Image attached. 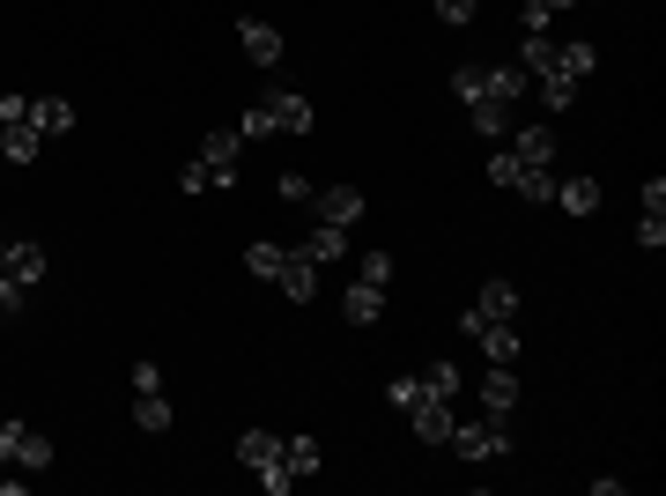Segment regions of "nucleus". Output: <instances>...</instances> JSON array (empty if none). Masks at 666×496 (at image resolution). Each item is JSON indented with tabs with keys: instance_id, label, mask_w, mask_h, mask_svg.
<instances>
[{
	"instance_id": "nucleus-1",
	"label": "nucleus",
	"mask_w": 666,
	"mask_h": 496,
	"mask_svg": "<svg viewBox=\"0 0 666 496\" xmlns=\"http://www.w3.org/2000/svg\"><path fill=\"white\" fill-rule=\"evenodd\" d=\"M237 460H245V474L267 496H289L296 489V474H289V460H282V437H274V430H245V437H237Z\"/></svg>"
},
{
	"instance_id": "nucleus-2",
	"label": "nucleus",
	"mask_w": 666,
	"mask_h": 496,
	"mask_svg": "<svg viewBox=\"0 0 666 496\" xmlns=\"http://www.w3.org/2000/svg\"><path fill=\"white\" fill-rule=\"evenodd\" d=\"M444 445L459 452V460H474V467H482V460H504V452H511V415H459Z\"/></svg>"
},
{
	"instance_id": "nucleus-3",
	"label": "nucleus",
	"mask_w": 666,
	"mask_h": 496,
	"mask_svg": "<svg viewBox=\"0 0 666 496\" xmlns=\"http://www.w3.org/2000/svg\"><path fill=\"white\" fill-rule=\"evenodd\" d=\"M237 156H245V141H237V126H215V134H208V141H200V171H208V193H215V186H237Z\"/></svg>"
},
{
	"instance_id": "nucleus-4",
	"label": "nucleus",
	"mask_w": 666,
	"mask_h": 496,
	"mask_svg": "<svg viewBox=\"0 0 666 496\" xmlns=\"http://www.w3.org/2000/svg\"><path fill=\"white\" fill-rule=\"evenodd\" d=\"M496 319H518V289L511 282H482V297L467 304V312H459V334H482V326H496Z\"/></svg>"
},
{
	"instance_id": "nucleus-5",
	"label": "nucleus",
	"mask_w": 666,
	"mask_h": 496,
	"mask_svg": "<svg viewBox=\"0 0 666 496\" xmlns=\"http://www.w3.org/2000/svg\"><path fill=\"white\" fill-rule=\"evenodd\" d=\"M267 119H274V134H296V141H304V134L319 126V112H311V97H296V89H274Z\"/></svg>"
},
{
	"instance_id": "nucleus-6",
	"label": "nucleus",
	"mask_w": 666,
	"mask_h": 496,
	"mask_svg": "<svg viewBox=\"0 0 666 496\" xmlns=\"http://www.w3.org/2000/svg\"><path fill=\"white\" fill-rule=\"evenodd\" d=\"M311 208H319V223H334V230H356V223H363V193H356V186H319V193H311Z\"/></svg>"
},
{
	"instance_id": "nucleus-7",
	"label": "nucleus",
	"mask_w": 666,
	"mask_h": 496,
	"mask_svg": "<svg viewBox=\"0 0 666 496\" xmlns=\"http://www.w3.org/2000/svg\"><path fill=\"white\" fill-rule=\"evenodd\" d=\"M504 149H511L526 171H548V163H556V126H541V119H533V126H518Z\"/></svg>"
},
{
	"instance_id": "nucleus-8",
	"label": "nucleus",
	"mask_w": 666,
	"mask_h": 496,
	"mask_svg": "<svg viewBox=\"0 0 666 496\" xmlns=\"http://www.w3.org/2000/svg\"><path fill=\"white\" fill-rule=\"evenodd\" d=\"M38 149H45V134H38V119H30V112L0 119V156H8V163H38Z\"/></svg>"
},
{
	"instance_id": "nucleus-9",
	"label": "nucleus",
	"mask_w": 666,
	"mask_h": 496,
	"mask_svg": "<svg viewBox=\"0 0 666 496\" xmlns=\"http://www.w3.org/2000/svg\"><path fill=\"white\" fill-rule=\"evenodd\" d=\"M237 45H245L252 67H282V30L260 23V15H245V23H237Z\"/></svg>"
},
{
	"instance_id": "nucleus-10",
	"label": "nucleus",
	"mask_w": 666,
	"mask_h": 496,
	"mask_svg": "<svg viewBox=\"0 0 666 496\" xmlns=\"http://www.w3.org/2000/svg\"><path fill=\"white\" fill-rule=\"evenodd\" d=\"M482 415H518V363H489V378H482Z\"/></svg>"
},
{
	"instance_id": "nucleus-11",
	"label": "nucleus",
	"mask_w": 666,
	"mask_h": 496,
	"mask_svg": "<svg viewBox=\"0 0 666 496\" xmlns=\"http://www.w3.org/2000/svg\"><path fill=\"white\" fill-rule=\"evenodd\" d=\"M0 274H8V282H23V289H38V282H45V245L8 238V260H0Z\"/></svg>"
},
{
	"instance_id": "nucleus-12",
	"label": "nucleus",
	"mask_w": 666,
	"mask_h": 496,
	"mask_svg": "<svg viewBox=\"0 0 666 496\" xmlns=\"http://www.w3.org/2000/svg\"><path fill=\"white\" fill-rule=\"evenodd\" d=\"M274 289H282L289 304H311V297H319V267H311L304 252H289V260H282V274H274Z\"/></svg>"
},
{
	"instance_id": "nucleus-13",
	"label": "nucleus",
	"mask_w": 666,
	"mask_h": 496,
	"mask_svg": "<svg viewBox=\"0 0 666 496\" xmlns=\"http://www.w3.org/2000/svg\"><path fill=\"white\" fill-rule=\"evenodd\" d=\"M408 415H415L422 445H444V437H452V422H459V400H422V408H408Z\"/></svg>"
},
{
	"instance_id": "nucleus-14",
	"label": "nucleus",
	"mask_w": 666,
	"mask_h": 496,
	"mask_svg": "<svg viewBox=\"0 0 666 496\" xmlns=\"http://www.w3.org/2000/svg\"><path fill=\"white\" fill-rule=\"evenodd\" d=\"M556 208H563V215H600V178H556Z\"/></svg>"
},
{
	"instance_id": "nucleus-15",
	"label": "nucleus",
	"mask_w": 666,
	"mask_h": 496,
	"mask_svg": "<svg viewBox=\"0 0 666 496\" xmlns=\"http://www.w3.org/2000/svg\"><path fill=\"white\" fill-rule=\"evenodd\" d=\"M341 312H348V326H378L385 319V289H378V282H348Z\"/></svg>"
},
{
	"instance_id": "nucleus-16",
	"label": "nucleus",
	"mask_w": 666,
	"mask_h": 496,
	"mask_svg": "<svg viewBox=\"0 0 666 496\" xmlns=\"http://www.w3.org/2000/svg\"><path fill=\"white\" fill-rule=\"evenodd\" d=\"M592 67H600V52H592V45H556V60H548V75H556V82H578V89H585ZM533 82H541V75H533Z\"/></svg>"
},
{
	"instance_id": "nucleus-17",
	"label": "nucleus",
	"mask_w": 666,
	"mask_h": 496,
	"mask_svg": "<svg viewBox=\"0 0 666 496\" xmlns=\"http://www.w3.org/2000/svg\"><path fill=\"white\" fill-rule=\"evenodd\" d=\"M296 252L311 260V267H334L348 252V230H334V223H311V238H296Z\"/></svg>"
},
{
	"instance_id": "nucleus-18",
	"label": "nucleus",
	"mask_w": 666,
	"mask_h": 496,
	"mask_svg": "<svg viewBox=\"0 0 666 496\" xmlns=\"http://www.w3.org/2000/svg\"><path fill=\"white\" fill-rule=\"evenodd\" d=\"M467 119H474V134H482V141H504V134H511V104H496V97H474L467 104Z\"/></svg>"
},
{
	"instance_id": "nucleus-19",
	"label": "nucleus",
	"mask_w": 666,
	"mask_h": 496,
	"mask_svg": "<svg viewBox=\"0 0 666 496\" xmlns=\"http://www.w3.org/2000/svg\"><path fill=\"white\" fill-rule=\"evenodd\" d=\"M474 348H482V356H489V363H518V326L511 319H496V326H482V334H474Z\"/></svg>"
},
{
	"instance_id": "nucleus-20",
	"label": "nucleus",
	"mask_w": 666,
	"mask_h": 496,
	"mask_svg": "<svg viewBox=\"0 0 666 496\" xmlns=\"http://www.w3.org/2000/svg\"><path fill=\"white\" fill-rule=\"evenodd\" d=\"M30 119H38L45 141H60V134H74V104L67 97H30Z\"/></svg>"
},
{
	"instance_id": "nucleus-21",
	"label": "nucleus",
	"mask_w": 666,
	"mask_h": 496,
	"mask_svg": "<svg viewBox=\"0 0 666 496\" xmlns=\"http://www.w3.org/2000/svg\"><path fill=\"white\" fill-rule=\"evenodd\" d=\"M134 422H141L148 437L171 430V400H163V386H141V393H134Z\"/></svg>"
},
{
	"instance_id": "nucleus-22",
	"label": "nucleus",
	"mask_w": 666,
	"mask_h": 496,
	"mask_svg": "<svg viewBox=\"0 0 666 496\" xmlns=\"http://www.w3.org/2000/svg\"><path fill=\"white\" fill-rule=\"evenodd\" d=\"M282 460H289V474L304 482V474H319V467H326V445H319V437H304V430H296V437H282Z\"/></svg>"
},
{
	"instance_id": "nucleus-23",
	"label": "nucleus",
	"mask_w": 666,
	"mask_h": 496,
	"mask_svg": "<svg viewBox=\"0 0 666 496\" xmlns=\"http://www.w3.org/2000/svg\"><path fill=\"white\" fill-rule=\"evenodd\" d=\"M385 400H393L400 415H408V408H422V400H444V393H437V386H430V378H422V371H400L393 386H385Z\"/></svg>"
},
{
	"instance_id": "nucleus-24",
	"label": "nucleus",
	"mask_w": 666,
	"mask_h": 496,
	"mask_svg": "<svg viewBox=\"0 0 666 496\" xmlns=\"http://www.w3.org/2000/svg\"><path fill=\"white\" fill-rule=\"evenodd\" d=\"M15 467H23V474H45V467H52V437H45V430H23V452H15Z\"/></svg>"
},
{
	"instance_id": "nucleus-25",
	"label": "nucleus",
	"mask_w": 666,
	"mask_h": 496,
	"mask_svg": "<svg viewBox=\"0 0 666 496\" xmlns=\"http://www.w3.org/2000/svg\"><path fill=\"white\" fill-rule=\"evenodd\" d=\"M282 260H289V252L267 245V238H260V245H245V274H260V282H274V274H282Z\"/></svg>"
},
{
	"instance_id": "nucleus-26",
	"label": "nucleus",
	"mask_w": 666,
	"mask_h": 496,
	"mask_svg": "<svg viewBox=\"0 0 666 496\" xmlns=\"http://www.w3.org/2000/svg\"><path fill=\"white\" fill-rule=\"evenodd\" d=\"M548 60H556V38H533V30H526V45H518V67H526V75H548Z\"/></svg>"
},
{
	"instance_id": "nucleus-27",
	"label": "nucleus",
	"mask_w": 666,
	"mask_h": 496,
	"mask_svg": "<svg viewBox=\"0 0 666 496\" xmlns=\"http://www.w3.org/2000/svg\"><path fill=\"white\" fill-rule=\"evenodd\" d=\"M274 193L289 200V208H311V193H319V178H304V171H282V178H274Z\"/></svg>"
},
{
	"instance_id": "nucleus-28",
	"label": "nucleus",
	"mask_w": 666,
	"mask_h": 496,
	"mask_svg": "<svg viewBox=\"0 0 666 496\" xmlns=\"http://www.w3.org/2000/svg\"><path fill=\"white\" fill-rule=\"evenodd\" d=\"M518 178H526V163H518L511 149H496V156H489V186H504V193H518Z\"/></svg>"
},
{
	"instance_id": "nucleus-29",
	"label": "nucleus",
	"mask_w": 666,
	"mask_h": 496,
	"mask_svg": "<svg viewBox=\"0 0 666 496\" xmlns=\"http://www.w3.org/2000/svg\"><path fill=\"white\" fill-rule=\"evenodd\" d=\"M533 89H541V104H548V112H570V104H578V82H556V75H541Z\"/></svg>"
},
{
	"instance_id": "nucleus-30",
	"label": "nucleus",
	"mask_w": 666,
	"mask_h": 496,
	"mask_svg": "<svg viewBox=\"0 0 666 496\" xmlns=\"http://www.w3.org/2000/svg\"><path fill=\"white\" fill-rule=\"evenodd\" d=\"M356 282H378V289H385V282H393V252H363V260H356Z\"/></svg>"
},
{
	"instance_id": "nucleus-31",
	"label": "nucleus",
	"mask_w": 666,
	"mask_h": 496,
	"mask_svg": "<svg viewBox=\"0 0 666 496\" xmlns=\"http://www.w3.org/2000/svg\"><path fill=\"white\" fill-rule=\"evenodd\" d=\"M274 119H267V104H252V112H237V141H267Z\"/></svg>"
},
{
	"instance_id": "nucleus-32",
	"label": "nucleus",
	"mask_w": 666,
	"mask_h": 496,
	"mask_svg": "<svg viewBox=\"0 0 666 496\" xmlns=\"http://www.w3.org/2000/svg\"><path fill=\"white\" fill-rule=\"evenodd\" d=\"M422 378H430V386H437L444 400H459V386H467V371H459V363H430Z\"/></svg>"
},
{
	"instance_id": "nucleus-33",
	"label": "nucleus",
	"mask_w": 666,
	"mask_h": 496,
	"mask_svg": "<svg viewBox=\"0 0 666 496\" xmlns=\"http://www.w3.org/2000/svg\"><path fill=\"white\" fill-rule=\"evenodd\" d=\"M23 430H30V422L0 415V467H15V452H23Z\"/></svg>"
},
{
	"instance_id": "nucleus-34",
	"label": "nucleus",
	"mask_w": 666,
	"mask_h": 496,
	"mask_svg": "<svg viewBox=\"0 0 666 496\" xmlns=\"http://www.w3.org/2000/svg\"><path fill=\"white\" fill-rule=\"evenodd\" d=\"M556 193V171H526L518 178V200H548Z\"/></svg>"
},
{
	"instance_id": "nucleus-35",
	"label": "nucleus",
	"mask_w": 666,
	"mask_h": 496,
	"mask_svg": "<svg viewBox=\"0 0 666 496\" xmlns=\"http://www.w3.org/2000/svg\"><path fill=\"white\" fill-rule=\"evenodd\" d=\"M637 245H644V252L666 245V215H637Z\"/></svg>"
},
{
	"instance_id": "nucleus-36",
	"label": "nucleus",
	"mask_w": 666,
	"mask_h": 496,
	"mask_svg": "<svg viewBox=\"0 0 666 496\" xmlns=\"http://www.w3.org/2000/svg\"><path fill=\"white\" fill-rule=\"evenodd\" d=\"M637 200H644V215H666V178H644Z\"/></svg>"
},
{
	"instance_id": "nucleus-37",
	"label": "nucleus",
	"mask_w": 666,
	"mask_h": 496,
	"mask_svg": "<svg viewBox=\"0 0 666 496\" xmlns=\"http://www.w3.org/2000/svg\"><path fill=\"white\" fill-rule=\"evenodd\" d=\"M474 8H482V0H437L444 23H474Z\"/></svg>"
},
{
	"instance_id": "nucleus-38",
	"label": "nucleus",
	"mask_w": 666,
	"mask_h": 496,
	"mask_svg": "<svg viewBox=\"0 0 666 496\" xmlns=\"http://www.w3.org/2000/svg\"><path fill=\"white\" fill-rule=\"evenodd\" d=\"M141 386H163V363H156V356H141V363H134V393H141Z\"/></svg>"
},
{
	"instance_id": "nucleus-39",
	"label": "nucleus",
	"mask_w": 666,
	"mask_h": 496,
	"mask_svg": "<svg viewBox=\"0 0 666 496\" xmlns=\"http://www.w3.org/2000/svg\"><path fill=\"white\" fill-rule=\"evenodd\" d=\"M541 8H548V15H563V8H578V0H541Z\"/></svg>"
},
{
	"instance_id": "nucleus-40",
	"label": "nucleus",
	"mask_w": 666,
	"mask_h": 496,
	"mask_svg": "<svg viewBox=\"0 0 666 496\" xmlns=\"http://www.w3.org/2000/svg\"><path fill=\"white\" fill-rule=\"evenodd\" d=\"M0 260H8V238H0Z\"/></svg>"
}]
</instances>
